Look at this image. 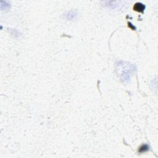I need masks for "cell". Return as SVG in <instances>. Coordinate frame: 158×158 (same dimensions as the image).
<instances>
[{
  "label": "cell",
  "instance_id": "cell-2",
  "mask_svg": "<svg viewBox=\"0 0 158 158\" xmlns=\"http://www.w3.org/2000/svg\"><path fill=\"white\" fill-rule=\"evenodd\" d=\"M148 149H149V146H148L147 145H142V146L140 148L139 152H140V153H145V152L147 151Z\"/></svg>",
  "mask_w": 158,
  "mask_h": 158
},
{
  "label": "cell",
  "instance_id": "cell-1",
  "mask_svg": "<svg viewBox=\"0 0 158 158\" xmlns=\"http://www.w3.org/2000/svg\"><path fill=\"white\" fill-rule=\"evenodd\" d=\"M145 9V4H142L141 3H136L135 4H134V6H133V9L135 11H138V12H143L144 11Z\"/></svg>",
  "mask_w": 158,
  "mask_h": 158
}]
</instances>
